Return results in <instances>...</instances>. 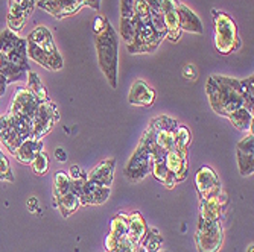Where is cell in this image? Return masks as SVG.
Returning a JSON list of instances; mask_svg holds the SVG:
<instances>
[{"instance_id": "cell-1", "label": "cell", "mask_w": 254, "mask_h": 252, "mask_svg": "<svg viewBox=\"0 0 254 252\" xmlns=\"http://www.w3.org/2000/svg\"><path fill=\"white\" fill-rule=\"evenodd\" d=\"M205 93L212 109L219 116L227 117L230 112L242 106L245 108V102L241 95V82L236 78L212 75L205 82Z\"/></svg>"}, {"instance_id": "cell-2", "label": "cell", "mask_w": 254, "mask_h": 252, "mask_svg": "<svg viewBox=\"0 0 254 252\" xmlns=\"http://www.w3.org/2000/svg\"><path fill=\"white\" fill-rule=\"evenodd\" d=\"M165 38L152 26L146 0H134V40L127 44L129 53H152Z\"/></svg>"}, {"instance_id": "cell-3", "label": "cell", "mask_w": 254, "mask_h": 252, "mask_svg": "<svg viewBox=\"0 0 254 252\" xmlns=\"http://www.w3.org/2000/svg\"><path fill=\"white\" fill-rule=\"evenodd\" d=\"M96 37V52L99 67L107 78L111 88H118V65H119V41L118 32L105 20L104 28L95 34Z\"/></svg>"}, {"instance_id": "cell-4", "label": "cell", "mask_w": 254, "mask_h": 252, "mask_svg": "<svg viewBox=\"0 0 254 252\" xmlns=\"http://www.w3.org/2000/svg\"><path fill=\"white\" fill-rule=\"evenodd\" d=\"M28 44V58L38 62L48 70H61L63 56L60 55L57 46L54 43L52 34L46 26L35 28L26 38Z\"/></svg>"}, {"instance_id": "cell-5", "label": "cell", "mask_w": 254, "mask_h": 252, "mask_svg": "<svg viewBox=\"0 0 254 252\" xmlns=\"http://www.w3.org/2000/svg\"><path fill=\"white\" fill-rule=\"evenodd\" d=\"M154 143H155L154 131L151 126H148V129L142 135L140 142H138L134 153L131 155V158L128 159V163L125 166V176L129 181L137 182L151 173L152 161H154V156H152Z\"/></svg>"}, {"instance_id": "cell-6", "label": "cell", "mask_w": 254, "mask_h": 252, "mask_svg": "<svg viewBox=\"0 0 254 252\" xmlns=\"http://www.w3.org/2000/svg\"><path fill=\"white\" fill-rule=\"evenodd\" d=\"M215 28V49L221 55H230L241 48V40L233 18L222 11H212Z\"/></svg>"}, {"instance_id": "cell-7", "label": "cell", "mask_w": 254, "mask_h": 252, "mask_svg": "<svg viewBox=\"0 0 254 252\" xmlns=\"http://www.w3.org/2000/svg\"><path fill=\"white\" fill-rule=\"evenodd\" d=\"M0 53L14 65L29 72V61H28V44L26 40L20 38L11 29H5L0 32Z\"/></svg>"}, {"instance_id": "cell-8", "label": "cell", "mask_w": 254, "mask_h": 252, "mask_svg": "<svg viewBox=\"0 0 254 252\" xmlns=\"http://www.w3.org/2000/svg\"><path fill=\"white\" fill-rule=\"evenodd\" d=\"M222 239V226L219 220H204L199 217L195 236L198 252H218L221 249Z\"/></svg>"}, {"instance_id": "cell-9", "label": "cell", "mask_w": 254, "mask_h": 252, "mask_svg": "<svg viewBox=\"0 0 254 252\" xmlns=\"http://www.w3.org/2000/svg\"><path fill=\"white\" fill-rule=\"evenodd\" d=\"M37 6L57 18H64L76 14L84 6L99 11L101 0H40Z\"/></svg>"}, {"instance_id": "cell-10", "label": "cell", "mask_w": 254, "mask_h": 252, "mask_svg": "<svg viewBox=\"0 0 254 252\" xmlns=\"http://www.w3.org/2000/svg\"><path fill=\"white\" fill-rule=\"evenodd\" d=\"M60 122V112L57 106L51 102H40L35 114L32 116V139H43L46 134H49L52 128Z\"/></svg>"}, {"instance_id": "cell-11", "label": "cell", "mask_w": 254, "mask_h": 252, "mask_svg": "<svg viewBox=\"0 0 254 252\" xmlns=\"http://www.w3.org/2000/svg\"><path fill=\"white\" fill-rule=\"evenodd\" d=\"M38 105H40V101L31 93L26 87H17L8 112L17 114V116L28 117V119L32 120V116L35 114Z\"/></svg>"}, {"instance_id": "cell-12", "label": "cell", "mask_w": 254, "mask_h": 252, "mask_svg": "<svg viewBox=\"0 0 254 252\" xmlns=\"http://www.w3.org/2000/svg\"><path fill=\"white\" fill-rule=\"evenodd\" d=\"M195 184H196V190L199 193L201 201L215 198L222 192L221 182H219V178H218L216 172L213 169H210V167H207V166L201 167L196 172Z\"/></svg>"}, {"instance_id": "cell-13", "label": "cell", "mask_w": 254, "mask_h": 252, "mask_svg": "<svg viewBox=\"0 0 254 252\" xmlns=\"http://www.w3.org/2000/svg\"><path fill=\"white\" fill-rule=\"evenodd\" d=\"M161 15H163L165 28H166V38L171 41H178L181 37L180 28V17H178V0H160Z\"/></svg>"}, {"instance_id": "cell-14", "label": "cell", "mask_w": 254, "mask_h": 252, "mask_svg": "<svg viewBox=\"0 0 254 252\" xmlns=\"http://www.w3.org/2000/svg\"><path fill=\"white\" fill-rule=\"evenodd\" d=\"M152 156H154V161H152V170L151 173L154 175V178L157 181H160L161 184L168 189H174L178 181L177 178L169 172L168 166H166V151H163L161 148H158L155 143L152 146Z\"/></svg>"}, {"instance_id": "cell-15", "label": "cell", "mask_w": 254, "mask_h": 252, "mask_svg": "<svg viewBox=\"0 0 254 252\" xmlns=\"http://www.w3.org/2000/svg\"><path fill=\"white\" fill-rule=\"evenodd\" d=\"M238 169L242 176H250L254 172V137L248 134L238 143Z\"/></svg>"}, {"instance_id": "cell-16", "label": "cell", "mask_w": 254, "mask_h": 252, "mask_svg": "<svg viewBox=\"0 0 254 252\" xmlns=\"http://www.w3.org/2000/svg\"><path fill=\"white\" fill-rule=\"evenodd\" d=\"M35 0H21L20 3H9L8 9V29L18 32L23 29L28 20V15L35 8Z\"/></svg>"}, {"instance_id": "cell-17", "label": "cell", "mask_w": 254, "mask_h": 252, "mask_svg": "<svg viewBox=\"0 0 254 252\" xmlns=\"http://www.w3.org/2000/svg\"><path fill=\"white\" fill-rule=\"evenodd\" d=\"M110 195H111L110 187L101 186L98 182L87 179L78 199L81 205H101L110 199Z\"/></svg>"}, {"instance_id": "cell-18", "label": "cell", "mask_w": 254, "mask_h": 252, "mask_svg": "<svg viewBox=\"0 0 254 252\" xmlns=\"http://www.w3.org/2000/svg\"><path fill=\"white\" fill-rule=\"evenodd\" d=\"M155 90L149 87L145 81L137 79L134 81L131 90H129V96L128 102L132 106H151L155 102Z\"/></svg>"}, {"instance_id": "cell-19", "label": "cell", "mask_w": 254, "mask_h": 252, "mask_svg": "<svg viewBox=\"0 0 254 252\" xmlns=\"http://www.w3.org/2000/svg\"><path fill=\"white\" fill-rule=\"evenodd\" d=\"M228 198L224 192H221L218 196L204 199L199 205V217L204 220H219L225 207H227Z\"/></svg>"}, {"instance_id": "cell-20", "label": "cell", "mask_w": 254, "mask_h": 252, "mask_svg": "<svg viewBox=\"0 0 254 252\" xmlns=\"http://www.w3.org/2000/svg\"><path fill=\"white\" fill-rule=\"evenodd\" d=\"M119 34L131 44L134 40V0H121V26Z\"/></svg>"}, {"instance_id": "cell-21", "label": "cell", "mask_w": 254, "mask_h": 252, "mask_svg": "<svg viewBox=\"0 0 254 252\" xmlns=\"http://www.w3.org/2000/svg\"><path fill=\"white\" fill-rule=\"evenodd\" d=\"M188 152H181L178 149H171L166 152V166L169 172L177 178L178 182L184 181L188 176Z\"/></svg>"}, {"instance_id": "cell-22", "label": "cell", "mask_w": 254, "mask_h": 252, "mask_svg": "<svg viewBox=\"0 0 254 252\" xmlns=\"http://www.w3.org/2000/svg\"><path fill=\"white\" fill-rule=\"evenodd\" d=\"M127 233H128V214H118L111 220L110 236L107 237V242H105L107 251L108 252L113 251L122 240H125Z\"/></svg>"}, {"instance_id": "cell-23", "label": "cell", "mask_w": 254, "mask_h": 252, "mask_svg": "<svg viewBox=\"0 0 254 252\" xmlns=\"http://www.w3.org/2000/svg\"><path fill=\"white\" fill-rule=\"evenodd\" d=\"M43 151H44L43 139H32V137H29V139H26L17 148L14 156L21 164H31L34 161V158Z\"/></svg>"}, {"instance_id": "cell-24", "label": "cell", "mask_w": 254, "mask_h": 252, "mask_svg": "<svg viewBox=\"0 0 254 252\" xmlns=\"http://www.w3.org/2000/svg\"><path fill=\"white\" fill-rule=\"evenodd\" d=\"M25 142L21 137L17 134V131L14 129V126L9 123V120L6 119V116H0V143H2L9 153H15L17 148Z\"/></svg>"}, {"instance_id": "cell-25", "label": "cell", "mask_w": 254, "mask_h": 252, "mask_svg": "<svg viewBox=\"0 0 254 252\" xmlns=\"http://www.w3.org/2000/svg\"><path fill=\"white\" fill-rule=\"evenodd\" d=\"M114 167H116L114 158L104 159V161H101L93 170L87 175V179L98 182V184L105 186V187H111L113 178H114Z\"/></svg>"}, {"instance_id": "cell-26", "label": "cell", "mask_w": 254, "mask_h": 252, "mask_svg": "<svg viewBox=\"0 0 254 252\" xmlns=\"http://www.w3.org/2000/svg\"><path fill=\"white\" fill-rule=\"evenodd\" d=\"M178 17H180V28L190 34H202V21L199 17L184 3L178 2Z\"/></svg>"}, {"instance_id": "cell-27", "label": "cell", "mask_w": 254, "mask_h": 252, "mask_svg": "<svg viewBox=\"0 0 254 252\" xmlns=\"http://www.w3.org/2000/svg\"><path fill=\"white\" fill-rule=\"evenodd\" d=\"M148 226L145 223V219L142 217L140 213H131L128 214V233H127V239L134 245L138 246L142 243L145 234H146Z\"/></svg>"}, {"instance_id": "cell-28", "label": "cell", "mask_w": 254, "mask_h": 252, "mask_svg": "<svg viewBox=\"0 0 254 252\" xmlns=\"http://www.w3.org/2000/svg\"><path fill=\"white\" fill-rule=\"evenodd\" d=\"M227 119L233 123V126L236 129L253 134V120H254V117H253V112L248 111L247 108L242 106V108H239V109H236L233 112H230L227 116Z\"/></svg>"}, {"instance_id": "cell-29", "label": "cell", "mask_w": 254, "mask_h": 252, "mask_svg": "<svg viewBox=\"0 0 254 252\" xmlns=\"http://www.w3.org/2000/svg\"><path fill=\"white\" fill-rule=\"evenodd\" d=\"M0 75L5 76L8 84H11V82H20L23 79H26L28 72L14 65L11 61H8L2 53H0Z\"/></svg>"}, {"instance_id": "cell-30", "label": "cell", "mask_w": 254, "mask_h": 252, "mask_svg": "<svg viewBox=\"0 0 254 252\" xmlns=\"http://www.w3.org/2000/svg\"><path fill=\"white\" fill-rule=\"evenodd\" d=\"M55 201H57V207H58V210L61 211V214H63L64 217H68L72 213H75V211L78 210V207L81 205L78 196H76L73 192H68V193H65V195H61V196L55 198Z\"/></svg>"}, {"instance_id": "cell-31", "label": "cell", "mask_w": 254, "mask_h": 252, "mask_svg": "<svg viewBox=\"0 0 254 252\" xmlns=\"http://www.w3.org/2000/svg\"><path fill=\"white\" fill-rule=\"evenodd\" d=\"M26 79H28V90L31 91V93L40 101V102H46V101H49V96H48V90H46V87H44V84L41 82V79H40V76L35 73V72H32V70H29L28 72V76H26Z\"/></svg>"}, {"instance_id": "cell-32", "label": "cell", "mask_w": 254, "mask_h": 252, "mask_svg": "<svg viewBox=\"0 0 254 252\" xmlns=\"http://www.w3.org/2000/svg\"><path fill=\"white\" fill-rule=\"evenodd\" d=\"M161 243H163V237H161V234L158 233L157 228H148L140 246L146 252H158L161 248Z\"/></svg>"}, {"instance_id": "cell-33", "label": "cell", "mask_w": 254, "mask_h": 252, "mask_svg": "<svg viewBox=\"0 0 254 252\" xmlns=\"http://www.w3.org/2000/svg\"><path fill=\"white\" fill-rule=\"evenodd\" d=\"M192 142V134L188 129V126L184 125H178L174 129V143H175V149L181 151V152H188L189 145Z\"/></svg>"}, {"instance_id": "cell-34", "label": "cell", "mask_w": 254, "mask_h": 252, "mask_svg": "<svg viewBox=\"0 0 254 252\" xmlns=\"http://www.w3.org/2000/svg\"><path fill=\"white\" fill-rule=\"evenodd\" d=\"M241 82V95L245 102V108L253 112L254 109V76H248L245 79H239Z\"/></svg>"}, {"instance_id": "cell-35", "label": "cell", "mask_w": 254, "mask_h": 252, "mask_svg": "<svg viewBox=\"0 0 254 252\" xmlns=\"http://www.w3.org/2000/svg\"><path fill=\"white\" fill-rule=\"evenodd\" d=\"M72 192V179L65 172H55L54 175V196L58 198Z\"/></svg>"}, {"instance_id": "cell-36", "label": "cell", "mask_w": 254, "mask_h": 252, "mask_svg": "<svg viewBox=\"0 0 254 252\" xmlns=\"http://www.w3.org/2000/svg\"><path fill=\"white\" fill-rule=\"evenodd\" d=\"M0 181L14 182V175H12V169H11V164H9V159L3 153L2 149H0Z\"/></svg>"}, {"instance_id": "cell-37", "label": "cell", "mask_w": 254, "mask_h": 252, "mask_svg": "<svg viewBox=\"0 0 254 252\" xmlns=\"http://www.w3.org/2000/svg\"><path fill=\"white\" fill-rule=\"evenodd\" d=\"M32 164V170L35 172V175H44L46 172L49 170V156L44 151L40 152L35 158L34 161L31 163Z\"/></svg>"}, {"instance_id": "cell-38", "label": "cell", "mask_w": 254, "mask_h": 252, "mask_svg": "<svg viewBox=\"0 0 254 252\" xmlns=\"http://www.w3.org/2000/svg\"><path fill=\"white\" fill-rule=\"evenodd\" d=\"M183 76L186 78L188 81H195L196 79V70H195V67L192 64L184 65V68H183Z\"/></svg>"}, {"instance_id": "cell-39", "label": "cell", "mask_w": 254, "mask_h": 252, "mask_svg": "<svg viewBox=\"0 0 254 252\" xmlns=\"http://www.w3.org/2000/svg\"><path fill=\"white\" fill-rule=\"evenodd\" d=\"M82 173H84V172H82V169H81L79 166H72V167H70V170H68V176H70L72 179L79 178Z\"/></svg>"}, {"instance_id": "cell-40", "label": "cell", "mask_w": 254, "mask_h": 252, "mask_svg": "<svg viewBox=\"0 0 254 252\" xmlns=\"http://www.w3.org/2000/svg\"><path fill=\"white\" fill-rule=\"evenodd\" d=\"M55 158L58 159L60 163H65L67 161V153H65V151L63 148H58L55 151Z\"/></svg>"}, {"instance_id": "cell-41", "label": "cell", "mask_w": 254, "mask_h": 252, "mask_svg": "<svg viewBox=\"0 0 254 252\" xmlns=\"http://www.w3.org/2000/svg\"><path fill=\"white\" fill-rule=\"evenodd\" d=\"M8 85H9V84H8V81H6V78H5V76H2V75H0V98H2V96H5Z\"/></svg>"}, {"instance_id": "cell-42", "label": "cell", "mask_w": 254, "mask_h": 252, "mask_svg": "<svg viewBox=\"0 0 254 252\" xmlns=\"http://www.w3.org/2000/svg\"><path fill=\"white\" fill-rule=\"evenodd\" d=\"M37 205H38V202H37V199L35 198H31L29 201H28V208L34 213V210L37 208ZM38 210V208H37Z\"/></svg>"}, {"instance_id": "cell-43", "label": "cell", "mask_w": 254, "mask_h": 252, "mask_svg": "<svg viewBox=\"0 0 254 252\" xmlns=\"http://www.w3.org/2000/svg\"><path fill=\"white\" fill-rule=\"evenodd\" d=\"M134 252H146L140 245H138V246H135V249H134Z\"/></svg>"}, {"instance_id": "cell-44", "label": "cell", "mask_w": 254, "mask_h": 252, "mask_svg": "<svg viewBox=\"0 0 254 252\" xmlns=\"http://www.w3.org/2000/svg\"><path fill=\"white\" fill-rule=\"evenodd\" d=\"M247 252H254V245H253V243H251V245H248Z\"/></svg>"}, {"instance_id": "cell-45", "label": "cell", "mask_w": 254, "mask_h": 252, "mask_svg": "<svg viewBox=\"0 0 254 252\" xmlns=\"http://www.w3.org/2000/svg\"><path fill=\"white\" fill-rule=\"evenodd\" d=\"M21 0H9V3H20Z\"/></svg>"}]
</instances>
